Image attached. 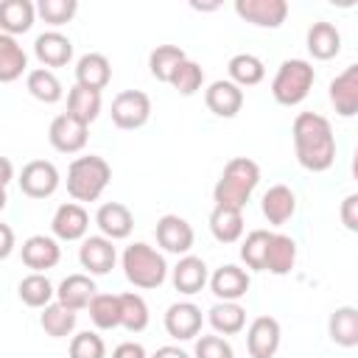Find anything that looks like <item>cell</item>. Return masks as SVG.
Listing matches in <instances>:
<instances>
[{
	"label": "cell",
	"mask_w": 358,
	"mask_h": 358,
	"mask_svg": "<svg viewBox=\"0 0 358 358\" xmlns=\"http://www.w3.org/2000/svg\"><path fill=\"white\" fill-rule=\"evenodd\" d=\"M291 134H294L296 162L305 171L322 173L336 162V137H333V126H330V120L324 115L299 112L294 117Z\"/></svg>",
	"instance_id": "cell-1"
},
{
	"label": "cell",
	"mask_w": 358,
	"mask_h": 358,
	"mask_svg": "<svg viewBox=\"0 0 358 358\" xmlns=\"http://www.w3.org/2000/svg\"><path fill=\"white\" fill-rule=\"evenodd\" d=\"M260 182V168L255 159L249 157H232L224 171H221V179L215 182L213 187V201L218 207H235V210H243L255 193Z\"/></svg>",
	"instance_id": "cell-2"
},
{
	"label": "cell",
	"mask_w": 358,
	"mask_h": 358,
	"mask_svg": "<svg viewBox=\"0 0 358 358\" xmlns=\"http://www.w3.org/2000/svg\"><path fill=\"white\" fill-rule=\"evenodd\" d=\"M112 179V168L103 157L98 154H87V157H76L67 168V193L73 201H98L101 193L106 190Z\"/></svg>",
	"instance_id": "cell-3"
},
{
	"label": "cell",
	"mask_w": 358,
	"mask_h": 358,
	"mask_svg": "<svg viewBox=\"0 0 358 358\" xmlns=\"http://www.w3.org/2000/svg\"><path fill=\"white\" fill-rule=\"evenodd\" d=\"M120 263H123L126 280H129L134 288H145V291H148V288H159V285L165 282V277H168V263H165V257H162L154 246H148V243H143V241L129 243V246L123 249Z\"/></svg>",
	"instance_id": "cell-4"
},
{
	"label": "cell",
	"mask_w": 358,
	"mask_h": 358,
	"mask_svg": "<svg viewBox=\"0 0 358 358\" xmlns=\"http://www.w3.org/2000/svg\"><path fill=\"white\" fill-rule=\"evenodd\" d=\"M313 81H316V73L308 59H285L274 73L271 95L282 106H296L308 98Z\"/></svg>",
	"instance_id": "cell-5"
},
{
	"label": "cell",
	"mask_w": 358,
	"mask_h": 358,
	"mask_svg": "<svg viewBox=\"0 0 358 358\" xmlns=\"http://www.w3.org/2000/svg\"><path fill=\"white\" fill-rule=\"evenodd\" d=\"M112 123L123 131L143 129L151 117V98L143 90H123L112 98Z\"/></svg>",
	"instance_id": "cell-6"
},
{
	"label": "cell",
	"mask_w": 358,
	"mask_h": 358,
	"mask_svg": "<svg viewBox=\"0 0 358 358\" xmlns=\"http://www.w3.org/2000/svg\"><path fill=\"white\" fill-rule=\"evenodd\" d=\"M59 168L50 159H31L20 171V190L28 199H48L59 190Z\"/></svg>",
	"instance_id": "cell-7"
},
{
	"label": "cell",
	"mask_w": 358,
	"mask_h": 358,
	"mask_svg": "<svg viewBox=\"0 0 358 358\" xmlns=\"http://www.w3.org/2000/svg\"><path fill=\"white\" fill-rule=\"evenodd\" d=\"M87 129H90L87 123H81L70 112H62L50 120L48 140L59 154H78L87 145Z\"/></svg>",
	"instance_id": "cell-8"
},
{
	"label": "cell",
	"mask_w": 358,
	"mask_h": 358,
	"mask_svg": "<svg viewBox=\"0 0 358 358\" xmlns=\"http://www.w3.org/2000/svg\"><path fill=\"white\" fill-rule=\"evenodd\" d=\"M235 14L257 28H280L288 17L285 0H235Z\"/></svg>",
	"instance_id": "cell-9"
},
{
	"label": "cell",
	"mask_w": 358,
	"mask_h": 358,
	"mask_svg": "<svg viewBox=\"0 0 358 358\" xmlns=\"http://www.w3.org/2000/svg\"><path fill=\"white\" fill-rule=\"evenodd\" d=\"M280 322L274 316H257L246 330V350L252 358H274L280 350Z\"/></svg>",
	"instance_id": "cell-10"
},
{
	"label": "cell",
	"mask_w": 358,
	"mask_h": 358,
	"mask_svg": "<svg viewBox=\"0 0 358 358\" xmlns=\"http://www.w3.org/2000/svg\"><path fill=\"white\" fill-rule=\"evenodd\" d=\"M117 260V252H115V241L103 238V235H90L81 241L78 246V263L81 268H87L90 274L101 277V274H109L112 266Z\"/></svg>",
	"instance_id": "cell-11"
},
{
	"label": "cell",
	"mask_w": 358,
	"mask_h": 358,
	"mask_svg": "<svg viewBox=\"0 0 358 358\" xmlns=\"http://www.w3.org/2000/svg\"><path fill=\"white\" fill-rule=\"evenodd\" d=\"M249 285H252L249 271L241 266H232V263H227L210 274V291L215 294L218 302H238L241 296L249 294Z\"/></svg>",
	"instance_id": "cell-12"
},
{
	"label": "cell",
	"mask_w": 358,
	"mask_h": 358,
	"mask_svg": "<svg viewBox=\"0 0 358 358\" xmlns=\"http://www.w3.org/2000/svg\"><path fill=\"white\" fill-rule=\"evenodd\" d=\"M165 330H168V336L171 338H176V341H190V338H196L199 333H201V322H204V316H201V308L199 305H193V302H173L168 310H165Z\"/></svg>",
	"instance_id": "cell-13"
},
{
	"label": "cell",
	"mask_w": 358,
	"mask_h": 358,
	"mask_svg": "<svg viewBox=\"0 0 358 358\" xmlns=\"http://www.w3.org/2000/svg\"><path fill=\"white\" fill-rule=\"evenodd\" d=\"M330 103L336 109V115L341 117H352L358 115V62L344 67L327 87Z\"/></svg>",
	"instance_id": "cell-14"
},
{
	"label": "cell",
	"mask_w": 358,
	"mask_h": 358,
	"mask_svg": "<svg viewBox=\"0 0 358 358\" xmlns=\"http://www.w3.org/2000/svg\"><path fill=\"white\" fill-rule=\"evenodd\" d=\"M193 241H196L193 227H190L182 215L168 213V215H162V218L157 221V243H159L165 252H171V255H182V257H185V255L190 252Z\"/></svg>",
	"instance_id": "cell-15"
},
{
	"label": "cell",
	"mask_w": 358,
	"mask_h": 358,
	"mask_svg": "<svg viewBox=\"0 0 358 358\" xmlns=\"http://www.w3.org/2000/svg\"><path fill=\"white\" fill-rule=\"evenodd\" d=\"M50 229H53V238L59 241H84L90 229V215L78 201H64L56 207Z\"/></svg>",
	"instance_id": "cell-16"
},
{
	"label": "cell",
	"mask_w": 358,
	"mask_h": 358,
	"mask_svg": "<svg viewBox=\"0 0 358 358\" xmlns=\"http://www.w3.org/2000/svg\"><path fill=\"white\" fill-rule=\"evenodd\" d=\"M20 255H22V263H25L31 271L45 274L48 268H53V266L62 260V246H59V241L50 238V235H31V238L22 241Z\"/></svg>",
	"instance_id": "cell-17"
},
{
	"label": "cell",
	"mask_w": 358,
	"mask_h": 358,
	"mask_svg": "<svg viewBox=\"0 0 358 358\" xmlns=\"http://www.w3.org/2000/svg\"><path fill=\"white\" fill-rule=\"evenodd\" d=\"M204 103L218 117H235L243 106V90L229 78H218L204 90Z\"/></svg>",
	"instance_id": "cell-18"
},
{
	"label": "cell",
	"mask_w": 358,
	"mask_h": 358,
	"mask_svg": "<svg viewBox=\"0 0 358 358\" xmlns=\"http://www.w3.org/2000/svg\"><path fill=\"white\" fill-rule=\"evenodd\" d=\"M95 224H98V229H101L103 238H109V241H123V238H129L131 229H134V215H131V210H129L126 204H120V201H106V204L98 207Z\"/></svg>",
	"instance_id": "cell-19"
},
{
	"label": "cell",
	"mask_w": 358,
	"mask_h": 358,
	"mask_svg": "<svg viewBox=\"0 0 358 358\" xmlns=\"http://www.w3.org/2000/svg\"><path fill=\"white\" fill-rule=\"evenodd\" d=\"M34 56L39 59L42 67H64L73 59V42L70 36L59 31H45L34 39Z\"/></svg>",
	"instance_id": "cell-20"
},
{
	"label": "cell",
	"mask_w": 358,
	"mask_h": 358,
	"mask_svg": "<svg viewBox=\"0 0 358 358\" xmlns=\"http://www.w3.org/2000/svg\"><path fill=\"white\" fill-rule=\"evenodd\" d=\"M171 280H173V288H176L179 294L193 296V294H199V291L210 282V271H207V263H204L201 257L185 255V257H179V263L173 266Z\"/></svg>",
	"instance_id": "cell-21"
},
{
	"label": "cell",
	"mask_w": 358,
	"mask_h": 358,
	"mask_svg": "<svg viewBox=\"0 0 358 358\" xmlns=\"http://www.w3.org/2000/svg\"><path fill=\"white\" fill-rule=\"evenodd\" d=\"M260 210H263V215H266L268 224L282 227V224L291 221L294 213H296V193H294L288 185H271V187L263 193Z\"/></svg>",
	"instance_id": "cell-22"
},
{
	"label": "cell",
	"mask_w": 358,
	"mask_h": 358,
	"mask_svg": "<svg viewBox=\"0 0 358 358\" xmlns=\"http://www.w3.org/2000/svg\"><path fill=\"white\" fill-rule=\"evenodd\" d=\"M95 294H98V288H95V282H92L90 274H67L59 282V288H56V299L62 305H67L70 310L90 308V302L95 299Z\"/></svg>",
	"instance_id": "cell-23"
},
{
	"label": "cell",
	"mask_w": 358,
	"mask_h": 358,
	"mask_svg": "<svg viewBox=\"0 0 358 358\" xmlns=\"http://www.w3.org/2000/svg\"><path fill=\"white\" fill-rule=\"evenodd\" d=\"M341 50V34L333 22L327 20H319L308 28V53L319 62H330L336 59Z\"/></svg>",
	"instance_id": "cell-24"
},
{
	"label": "cell",
	"mask_w": 358,
	"mask_h": 358,
	"mask_svg": "<svg viewBox=\"0 0 358 358\" xmlns=\"http://www.w3.org/2000/svg\"><path fill=\"white\" fill-rule=\"evenodd\" d=\"M109 81H112V64L103 53H84L76 62V84L101 92Z\"/></svg>",
	"instance_id": "cell-25"
},
{
	"label": "cell",
	"mask_w": 358,
	"mask_h": 358,
	"mask_svg": "<svg viewBox=\"0 0 358 358\" xmlns=\"http://www.w3.org/2000/svg\"><path fill=\"white\" fill-rule=\"evenodd\" d=\"M327 336L338 347H358V308L341 305L327 319Z\"/></svg>",
	"instance_id": "cell-26"
},
{
	"label": "cell",
	"mask_w": 358,
	"mask_h": 358,
	"mask_svg": "<svg viewBox=\"0 0 358 358\" xmlns=\"http://www.w3.org/2000/svg\"><path fill=\"white\" fill-rule=\"evenodd\" d=\"M34 17H36V6L31 0H3L0 3V28L8 36L31 31Z\"/></svg>",
	"instance_id": "cell-27"
},
{
	"label": "cell",
	"mask_w": 358,
	"mask_h": 358,
	"mask_svg": "<svg viewBox=\"0 0 358 358\" xmlns=\"http://www.w3.org/2000/svg\"><path fill=\"white\" fill-rule=\"evenodd\" d=\"M294 266H296V241L291 235L271 232L268 252H266V271L282 277V274H291Z\"/></svg>",
	"instance_id": "cell-28"
},
{
	"label": "cell",
	"mask_w": 358,
	"mask_h": 358,
	"mask_svg": "<svg viewBox=\"0 0 358 358\" xmlns=\"http://www.w3.org/2000/svg\"><path fill=\"white\" fill-rule=\"evenodd\" d=\"M210 232L218 243H235L243 235V210L215 204L210 213Z\"/></svg>",
	"instance_id": "cell-29"
},
{
	"label": "cell",
	"mask_w": 358,
	"mask_h": 358,
	"mask_svg": "<svg viewBox=\"0 0 358 358\" xmlns=\"http://www.w3.org/2000/svg\"><path fill=\"white\" fill-rule=\"evenodd\" d=\"M207 322L218 336H235L246 327V310L238 302H215L207 310Z\"/></svg>",
	"instance_id": "cell-30"
},
{
	"label": "cell",
	"mask_w": 358,
	"mask_h": 358,
	"mask_svg": "<svg viewBox=\"0 0 358 358\" xmlns=\"http://www.w3.org/2000/svg\"><path fill=\"white\" fill-rule=\"evenodd\" d=\"M25 70H28V56H25L22 45L14 36L0 34V81L3 84H11Z\"/></svg>",
	"instance_id": "cell-31"
},
{
	"label": "cell",
	"mask_w": 358,
	"mask_h": 358,
	"mask_svg": "<svg viewBox=\"0 0 358 358\" xmlns=\"http://www.w3.org/2000/svg\"><path fill=\"white\" fill-rule=\"evenodd\" d=\"M17 294H20V299L28 305V308H48L50 302H56V288H53V282L45 277V274H39V271H31L28 277H22L20 280V285H17Z\"/></svg>",
	"instance_id": "cell-32"
},
{
	"label": "cell",
	"mask_w": 358,
	"mask_h": 358,
	"mask_svg": "<svg viewBox=\"0 0 358 358\" xmlns=\"http://www.w3.org/2000/svg\"><path fill=\"white\" fill-rule=\"evenodd\" d=\"M185 59H187V53H185L179 45H157V48L151 50V56H148V70H151V76H154L157 81L171 84L176 67H179Z\"/></svg>",
	"instance_id": "cell-33"
},
{
	"label": "cell",
	"mask_w": 358,
	"mask_h": 358,
	"mask_svg": "<svg viewBox=\"0 0 358 358\" xmlns=\"http://www.w3.org/2000/svg\"><path fill=\"white\" fill-rule=\"evenodd\" d=\"M227 73H229V81H235L241 90L255 87L266 78V67L255 53H235L227 64Z\"/></svg>",
	"instance_id": "cell-34"
},
{
	"label": "cell",
	"mask_w": 358,
	"mask_h": 358,
	"mask_svg": "<svg viewBox=\"0 0 358 358\" xmlns=\"http://www.w3.org/2000/svg\"><path fill=\"white\" fill-rule=\"evenodd\" d=\"M39 324H42V330H45L50 338H67V336L76 330V310H70L67 305H62V302L56 299V302H50L48 308H42Z\"/></svg>",
	"instance_id": "cell-35"
},
{
	"label": "cell",
	"mask_w": 358,
	"mask_h": 358,
	"mask_svg": "<svg viewBox=\"0 0 358 358\" xmlns=\"http://www.w3.org/2000/svg\"><path fill=\"white\" fill-rule=\"evenodd\" d=\"M67 112H70L73 117H78L81 123L90 126V123L101 115V92L76 84V87L67 92Z\"/></svg>",
	"instance_id": "cell-36"
},
{
	"label": "cell",
	"mask_w": 358,
	"mask_h": 358,
	"mask_svg": "<svg viewBox=\"0 0 358 358\" xmlns=\"http://www.w3.org/2000/svg\"><path fill=\"white\" fill-rule=\"evenodd\" d=\"M25 87H28V92H31L36 101H42V103H56V101H62V95H64V92H62V81H59L56 73L48 70V67L28 70Z\"/></svg>",
	"instance_id": "cell-37"
},
{
	"label": "cell",
	"mask_w": 358,
	"mask_h": 358,
	"mask_svg": "<svg viewBox=\"0 0 358 358\" xmlns=\"http://www.w3.org/2000/svg\"><path fill=\"white\" fill-rule=\"evenodd\" d=\"M87 310L98 330L120 327V294H95V299L90 302Z\"/></svg>",
	"instance_id": "cell-38"
},
{
	"label": "cell",
	"mask_w": 358,
	"mask_h": 358,
	"mask_svg": "<svg viewBox=\"0 0 358 358\" xmlns=\"http://www.w3.org/2000/svg\"><path fill=\"white\" fill-rule=\"evenodd\" d=\"M148 305L140 294L126 291L120 294V327L129 333H143L148 327Z\"/></svg>",
	"instance_id": "cell-39"
},
{
	"label": "cell",
	"mask_w": 358,
	"mask_h": 358,
	"mask_svg": "<svg viewBox=\"0 0 358 358\" xmlns=\"http://www.w3.org/2000/svg\"><path fill=\"white\" fill-rule=\"evenodd\" d=\"M271 232L268 229H252L246 241L241 243V260L252 271H266V252H268Z\"/></svg>",
	"instance_id": "cell-40"
},
{
	"label": "cell",
	"mask_w": 358,
	"mask_h": 358,
	"mask_svg": "<svg viewBox=\"0 0 358 358\" xmlns=\"http://www.w3.org/2000/svg\"><path fill=\"white\" fill-rule=\"evenodd\" d=\"M201 84H204V70H201V64H196L193 59H185V62L176 67L173 78H171V87H173L179 95H196V92L201 90Z\"/></svg>",
	"instance_id": "cell-41"
},
{
	"label": "cell",
	"mask_w": 358,
	"mask_h": 358,
	"mask_svg": "<svg viewBox=\"0 0 358 358\" xmlns=\"http://www.w3.org/2000/svg\"><path fill=\"white\" fill-rule=\"evenodd\" d=\"M76 11H78V3L76 0H39L36 3V14L48 25H53V28L70 22L76 17Z\"/></svg>",
	"instance_id": "cell-42"
},
{
	"label": "cell",
	"mask_w": 358,
	"mask_h": 358,
	"mask_svg": "<svg viewBox=\"0 0 358 358\" xmlns=\"http://www.w3.org/2000/svg\"><path fill=\"white\" fill-rule=\"evenodd\" d=\"M70 358H106V344L92 330L76 333L70 338Z\"/></svg>",
	"instance_id": "cell-43"
},
{
	"label": "cell",
	"mask_w": 358,
	"mask_h": 358,
	"mask_svg": "<svg viewBox=\"0 0 358 358\" xmlns=\"http://www.w3.org/2000/svg\"><path fill=\"white\" fill-rule=\"evenodd\" d=\"M193 358H235V350L232 344L224 338V336H201L196 338V347H193Z\"/></svg>",
	"instance_id": "cell-44"
},
{
	"label": "cell",
	"mask_w": 358,
	"mask_h": 358,
	"mask_svg": "<svg viewBox=\"0 0 358 358\" xmlns=\"http://www.w3.org/2000/svg\"><path fill=\"white\" fill-rule=\"evenodd\" d=\"M338 218L350 232H358V193L344 196L341 207H338Z\"/></svg>",
	"instance_id": "cell-45"
},
{
	"label": "cell",
	"mask_w": 358,
	"mask_h": 358,
	"mask_svg": "<svg viewBox=\"0 0 358 358\" xmlns=\"http://www.w3.org/2000/svg\"><path fill=\"white\" fill-rule=\"evenodd\" d=\"M112 358H148V355L140 341H123L112 350Z\"/></svg>",
	"instance_id": "cell-46"
},
{
	"label": "cell",
	"mask_w": 358,
	"mask_h": 358,
	"mask_svg": "<svg viewBox=\"0 0 358 358\" xmlns=\"http://www.w3.org/2000/svg\"><path fill=\"white\" fill-rule=\"evenodd\" d=\"M0 235H3V246H0V257L6 260V257L11 255V249H14V232H11V224H6V221H0Z\"/></svg>",
	"instance_id": "cell-47"
},
{
	"label": "cell",
	"mask_w": 358,
	"mask_h": 358,
	"mask_svg": "<svg viewBox=\"0 0 358 358\" xmlns=\"http://www.w3.org/2000/svg\"><path fill=\"white\" fill-rule=\"evenodd\" d=\"M151 358H190V355L176 344H165V347H157V352Z\"/></svg>",
	"instance_id": "cell-48"
},
{
	"label": "cell",
	"mask_w": 358,
	"mask_h": 358,
	"mask_svg": "<svg viewBox=\"0 0 358 358\" xmlns=\"http://www.w3.org/2000/svg\"><path fill=\"white\" fill-rule=\"evenodd\" d=\"M3 185L6 187L11 185V159L8 157H3Z\"/></svg>",
	"instance_id": "cell-49"
},
{
	"label": "cell",
	"mask_w": 358,
	"mask_h": 358,
	"mask_svg": "<svg viewBox=\"0 0 358 358\" xmlns=\"http://www.w3.org/2000/svg\"><path fill=\"white\" fill-rule=\"evenodd\" d=\"M196 11H213V8H218V3H190Z\"/></svg>",
	"instance_id": "cell-50"
},
{
	"label": "cell",
	"mask_w": 358,
	"mask_h": 358,
	"mask_svg": "<svg viewBox=\"0 0 358 358\" xmlns=\"http://www.w3.org/2000/svg\"><path fill=\"white\" fill-rule=\"evenodd\" d=\"M350 168H352V179L358 182V145H355V151H352V165H350Z\"/></svg>",
	"instance_id": "cell-51"
}]
</instances>
